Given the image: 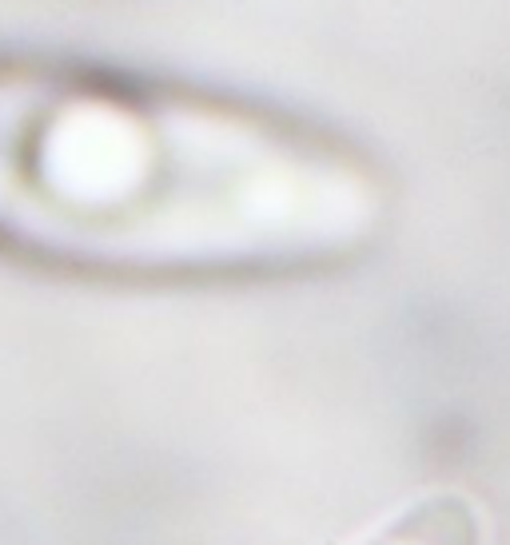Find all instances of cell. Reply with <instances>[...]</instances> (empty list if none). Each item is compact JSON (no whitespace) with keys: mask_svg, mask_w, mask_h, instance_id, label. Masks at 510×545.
Wrapping results in <instances>:
<instances>
[{"mask_svg":"<svg viewBox=\"0 0 510 545\" xmlns=\"http://www.w3.org/2000/svg\"><path fill=\"white\" fill-rule=\"evenodd\" d=\"M331 180L323 140L279 108L188 80L0 52V191L68 211H271Z\"/></svg>","mask_w":510,"mask_h":545,"instance_id":"cell-1","label":"cell"}]
</instances>
